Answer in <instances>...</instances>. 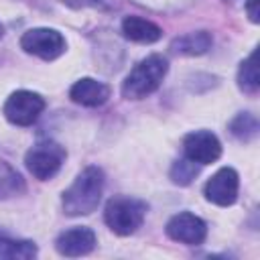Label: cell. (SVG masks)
Segmentation results:
<instances>
[{
    "mask_svg": "<svg viewBox=\"0 0 260 260\" xmlns=\"http://www.w3.org/2000/svg\"><path fill=\"white\" fill-rule=\"evenodd\" d=\"M120 30L128 41L140 45H152L162 39V28L156 22L142 16H124Z\"/></svg>",
    "mask_w": 260,
    "mask_h": 260,
    "instance_id": "cell-12",
    "label": "cell"
},
{
    "mask_svg": "<svg viewBox=\"0 0 260 260\" xmlns=\"http://www.w3.org/2000/svg\"><path fill=\"white\" fill-rule=\"evenodd\" d=\"M238 193H240V175L232 167L217 169L203 185L205 199L219 207L234 205L238 201Z\"/></svg>",
    "mask_w": 260,
    "mask_h": 260,
    "instance_id": "cell-7",
    "label": "cell"
},
{
    "mask_svg": "<svg viewBox=\"0 0 260 260\" xmlns=\"http://www.w3.org/2000/svg\"><path fill=\"white\" fill-rule=\"evenodd\" d=\"M165 234L173 242H179L185 246H199L207 238V223L191 211H179L167 221Z\"/></svg>",
    "mask_w": 260,
    "mask_h": 260,
    "instance_id": "cell-8",
    "label": "cell"
},
{
    "mask_svg": "<svg viewBox=\"0 0 260 260\" xmlns=\"http://www.w3.org/2000/svg\"><path fill=\"white\" fill-rule=\"evenodd\" d=\"M183 154L199 167L211 165L221 156V142L211 130H193L183 138Z\"/></svg>",
    "mask_w": 260,
    "mask_h": 260,
    "instance_id": "cell-9",
    "label": "cell"
},
{
    "mask_svg": "<svg viewBox=\"0 0 260 260\" xmlns=\"http://www.w3.org/2000/svg\"><path fill=\"white\" fill-rule=\"evenodd\" d=\"M65 158H67V150L59 142H55V140H39L37 144H32L26 150L24 167L35 179L49 181L61 171Z\"/></svg>",
    "mask_w": 260,
    "mask_h": 260,
    "instance_id": "cell-4",
    "label": "cell"
},
{
    "mask_svg": "<svg viewBox=\"0 0 260 260\" xmlns=\"http://www.w3.org/2000/svg\"><path fill=\"white\" fill-rule=\"evenodd\" d=\"M45 106L47 104L41 93L30 89H16L6 98L2 106V114L10 124L24 128V126H32L39 120Z\"/></svg>",
    "mask_w": 260,
    "mask_h": 260,
    "instance_id": "cell-6",
    "label": "cell"
},
{
    "mask_svg": "<svg viewBox=\"0 0 260 260\" xmlns=\"http://www.w3.org/2000/svg\"><path fill=\"white\" fill-rule=\"evenodd\" d=\"M61 4L73 8V10H83V8H93L100 12H112L116 8L114 0H59Z\"/></svg>",
    "mask_w": 260,
    "mask_h": 260,
    "instance_id": "cell-19",
    "label": "cell"
},
{
    "mask_svg": "<svg viewBox=\"0 0 260 260\" xmlns=\"http://www.w3.org/2000/svg\"><path fill=\"white\" fill-rule=\"evenodd\" d=\"M39 254V248L32 240L12 238L0 232V260H30Z\"/></svg>",
    "mask_w": 260,
    "mask_h": 260,
    "instance_id": "cell-14",
    "label": "cell"
},
{
    "mask_svg": "<svg viewBox=\"0 0 260 260\" xmlns=\"http://www.w3.org/2000/svg\"><path fill=\"white\" fill-rule=\"evenodd\" d=\"M146 213V201L130 195H114L112 199H108L104 207V221L116 236L126 238L142 228Z\"/></svg>",
    "mask_w": 260,
    "mask_h": 260,
    "instance_id": "cell-3",
    "label": "cell"
},
{
    "mask_svg": "<svg viewBox=\"0 0 260 260\" xmlns=\"http://www.w3.org/2000/svg\"><path fill=\"white\" fill-rule=\"evenodd\" d=\"M104 187H106L104 171L98 165L85 167L81 173H77L73 183L63 191L61 197L63 213L69 217H81L93 213L102 201Z\"/></svg>",
    "mask_w": 260,
    "mask_h": 260,
    "instance_id": "cell-1",
    "label": "cell"
},
{
    "mask_svg": "<svg viewBox=\"0 0 260 260\" xmlns=\"http://www.w3.org/2000/svg\"><path fill=\"white\" fill-rule=\"evenodd\" d=\"M244 10L250 18L252 24H258L260 22V0H246L244 4Z\"/></svg>",
    "mask_w": 260,
    "mask_h": 260,
    "instance_id": "cell-20",
    "label": "cell"
},
{
    "mask_svg": "<svg viewBox=\"0 0 260 260\" xmlns=\"http://www.w3.org/2000/svg\"><path fill=\"white\" fill-rule=\"evenodd\" d=\"M24 191H26L24 179L8 162H0V199L18 197Z\"/></svg>",
    "mask_w": 260,
    "mask_h": 260,
    "instance_id": "cell-17",
    "label": "cell"
},
{
    "mask_svg": "<svg viewBox=\"0 0 260 260\" xmlns=\"http://www.w3.org/2000/svg\"><path fill=\"white\" fill-rule=\"evenodd\" d=\"M98 244L95 232L87 225H73L69 230H63L57 240H55V250L61 256L67 258H77V256H87L89 252H93Z\"/></svg>",
    "mask_w": 260,
    "mask_h": 260,
    "instance_id": "cell-10",
    "label": "cell"
},
{
    "mask_svg": "<svg viewBox=\"0 0 260 260\" xmlns=\"http://www.w3.org/2000/svg\"><path fill=\"white\" fill-rule=\"evenodd\" d=\"M20 49L26 55L39 57L43 61H55L67 51V41L57 28L35 26V28H28L22 32Z\"/></svg>",
    "mask_w": 260,
    "mask_h": 260,
    "instance_id": "cell-5",
    "label": "cell"
},
{
    "mask_svg": "<svg viewBox=\"0 0 260 260\" xmlns=\"http://www.w3.org/2000/svg\"><path fill=\"white\" fill-rule=\"evenodd\" d=\"M230 134L238 140V142H252L258 138L260 132V122L252 112H238L230 124H228Z\"/></svg>",
    "mask_w": 260,
    "mask_h": 260,
    "instance_id": "cell-16",
    "label": "cell"
},
{
    "mask_svg": "<svg viewBox=\"0 0 260 260\" xmlns=\"http://www.w3.org/2000/svg\"><path fill=\"white\" fill-rule=\"evenodd\" d=\"M213 45V37L209 30H191L181 37H175L169 45L173 55L181 57H199L205 55Z\"/></svg>",
    "mask_w": 260,
    "mask_h": 260,
    "instance_id": "cell-13",
    "label": "cell"
},
{
    "mask_svg": "<svg viewBox=\"0 0 260 260\" xmlns=\"http://www.w3.org/2000/svg\"><path fill=\"white\" fill-rule=\"evenodd\" d=\"M199 175V165L189 160V158H177L173 165H171V171H169V179L179 185V187H187L195 181V177Z\"/></svg>",
    "mask_w": 260,
    "mask_h": 260,
    "instance_id": "cell-18",
    "label": "cell"
},
{
    "mask_svg": "<svg viewBox=\"0 0 260 260\" xmlns=\"http://www.w3.org/2000/svg\"><path fill=\"white\" fill-rule=\"evenodd\" d=\"M110 85L104 81H98L93 77H81L69 87V98L73 104H79L83 108H100L110 100Z\"/></svg>",
    "mask_w": 260,
    "mask_h": 260,
    "instance_id": "cell-11",
    "label": "cell"
},
{
    "mask_svg": "<svg viewBox=\"0 0 260 260\" xmlns=\"http://www.w3.org/2000/svg\"><path fill=\"white\" fill-rule=\"evenodd\" d=\"M169 73V61L160 53L140 59L122 81V95L126 100H144L154 93Z\"/></svg>",
    "mask_w": 260,
    "mask_h": 260,
    "instance_id": "cell-2",
    "label": "cell"
},
{
    "mask_svg": "<svg viewBox=\"0 0 260 260\" xmlns=\"http://www.w3.org/2000/svg\"><path fill=\"white\" fill-rule=\"evenodd\" d=\"M256 55L258 51L254 49L238 67V73H236V83H238V89L250 98L258 95V89H260V81H258V65H256Z\"/></svg>",
    "mask_w": 260,
    "mask_h": 260,
    "instance_id": "cell-15",
    "label": "cell"
},
{
    "mask_svg": "<svg viewBox=\"0 0 260 260\" xmlns=\"http://www.w3.org/2000/svg\"><path fill=\"white\" fill-rule=\"evenodd\" d=\"M4 37V26H2V22H0V39Z\"/></svg>",
    "mask_w": 260,
    "mask_h": 260,
    "instance_id": "cell-21",
    "label": "cell"
}]
</instances>
